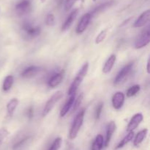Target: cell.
Masks as SVG:
<instances>
[{"mask_svg": "<svg viewBox=\"0 0 150 150\" xmlns=\"http://www.w3.org/2000/svg\"><path fill=\"white\" fill-rule=\"evenodd\" d=\"M88 69H89V63H86L83 64V66H82V68L81 69V70L79 71V72L78 73L77 76H76V78L74 79L73 82H72L71 85L70 87V89L68 91L69 95H72V94H74L76 93V91L79 88V85H81V83L82 82V81L83 80V79L86 76V74L88 72Z\"/></svg>", "mask_w": 150, "mask_h": 150, "instance_id": "cell-1", "label": "cell"}, {"mask_svg": "<svg viewBox=\"0 0 150 150\" xmlns=\"http://www.w3.org/2000/svg\"><path fill=\"white\" fill-rule=\"evenodd\" d=\"M84 114L85 110L83 109L76 116V119H75L74 121H73V124H72L71 128H70V132H69V138L70 140L75 139L77 137L78 133H79V130H80L82 124H83Z\"/></svg>", "mask_w": 150, "mask_h": 150, "instance_id": "cell-2", "label": "cell"}, {"mask_svg": "<svg viewBox=\"0 0 150 150\" xmlns=\"http://www.w3.org/2000/svg\"><path fill=\"white\" fill-rule=\"evenodd\" d=\"M63 93L61 91H57V92H56L55 94L47 101L46 104H45V107H44L43 110H42V116H46L52 110V109L54 108L55 104L61 99Z\"/></svg>", "mask_w": 150, "mask_h": 150, "instance_id": "cell-3", "label": "cell"}, {"mask_svg": "<svg viewBox=\"0 0 150 150\" xmlns=\"http://www.w3.org/2000/svg\"><path fill=\"white\" fill-rule=\"evenodd\" d=\"M133 63H130L126 65L125 66H124L120 70L118 74L117 75V76H116L114 82V85H119L120 84H122L124 82H125L126 79H127V77L130 75V72H131L132 69H133Z\"/></svg>", "mask_w": 150, "mask_h": 150, "instance_id": "cell-4", "label": "cell"}, {"mask_svg": "<svg viewBox=\"0 0 150 150\" xmlns=\"http://www.w3.org/2000/svg\"><path fill=\"white\" fill-rule=\"evenodd\" d=\"M150 42V32L149 29H147L145 32H144L139 38L135 42V48L142 49L146 46Z\"/></svg>", "mask_w": 150, "mask_h": 150, "instance_id": "cell-5", "label": "cell"}, {"mask_svg": "<svg viewBox=\"0 0 150 150\" xmlns=\"http://www.w3.org/2000/svg\"><path fill=\"white\" fill-rule=\"evenodd\" d=\"M92 19V15L91 13H86L81 17V20L79 21V23L76 28V32L78 34H81L86 29L87 26H89V22Z\"/></svg>", "mask_w": 150, "mask_h": 150, "instance_id": "cell-6", "label": "cell"}, {"mask_svg": "<svg viewBox=\"0 0 150 150\" xmlns=\"http://www.w3.org/2000/svg\"><path fill=\"white\" fill-rule=\"evenodd\" d=\"M31 10V2L29 0H22L16 6V11L18 16H23Z\"/></svg>", "mask_w": 150, "mask_h": 150, "instance_id": "cell-7", "label": "cell"}, {"mask_svg": "<svg viewBox=\"0 0 150 150\" xmlns=\"http://www.w3.org/2000/svg\"><path fill=\"white\" fill-rule=\"evenodd\" d=\"M22 27H23V30L26 32V33L32 38L38 36L40 33V26H32L29 23H24Z\"/></svg>", "mask_w": 150, "mask_h": 150, "instance_id": "cell-8", "label": "cell"}, {"mask_svg": "<svg viewBox=\"0 0 150 150\" xmlns=\"http://www.w3.org/2000/svg\"><path fill=\"white\" fill-rule=\"evenodd\" d=\"M150 20V10H147L144 12L142 15L139 17V19L136 21L133 26L136 28L142 27L146 25Z\"/></svg>", "mask_w": 150, "mask_h": 150, "instance_id": "cell-9", "label": "cell"}, {"mask_svg": "<svg viewBox=\"0 0 150 150\" xmlns=\"http://www.w3.org/2000/svg\"><path fill=\"white\" fill-rule=\"evenodd\" d=\"M142 121H143V115L142 113H137V114L134 115L131 119V120H130V121L129 122L128 125H127V132H132L135 129H136Z\"/></svg>", "mask_w": 150, "mask_h": 150, "instance_id": "cell-10", "label": "cell"}, {"mask_svg": "<svg viewBox=\"0 0 150 150\" xmlns=\"http://www.w3.org/2000/svg\"><path fill=\"white\" fill-rule=\"evenodd\" d=\"M125 102V94L122 92H117L112 98L113 107L116 110H119L123 106Z\"/></svg>", "mask_w": 150, "mask_h": 150, "instance_id": "cell-11", "label": "cell"}, {"mask_svg": "<svg viewBox=\"0 0 150 150\" xmlns=\"http://www.w3.org/2000/svg\"><path fill=\"white\" fill-rule=\"evenodd\" d=\"M78 13H79V10H78V9L73 10V11L70 13L68 17L67 18V19H66L65 21H64L63 26H62V31H63V32H64V31H66L71 26V25L73 24L75 19H76V16H78Z\"/></svg>", "mask_w": 150, "mask_h": 150, "instance_id": "cell-12", "label": "cell"}, {"mask_svg": "<svg viewBox=\"0 0 150 150\" xmlns=\"http://www.w3.org/2000/svg\"><path fill=\"white\" fill-rule=\"evenodd\" d=\"M63 77H64V71H61L56 74L48 81V86L51 87V88H55V87H57V85L61 83Z\"/></svg>", "mask_w": 150, "mask_h": 150, "instance_id": "cell-13", "label": "cell"}, {"mask_svg": "<svg viewBox=\"0 0 150 150\" xmlns=\"http://www.w3.org/2000/svg\"><path fill=\"white\" fill-rule=\"evenodd\" d=\"M75 98H76V94L70 95V97L68 99V100H67V102L65 103V104H64V107L62 109L61 112H60V116L61 117H64L68 113L69 110L71 109V107L73 105V103H74Z\"/></svg>", "mask_w": 150, "mask_h": 150, "instance_id": "cell-14", "label": "cell"}, {"mask_svg": "<svg viewBox=\"0 0 150 150\" xmlns=\"http://www.w3.org/2000/svg\"><path fill=\"white\" fill-rule=\"evenodd\" d=\"M116 129V124L114 121H111L108 124V126H107V130H106V138H105V147H107L109 144L110 141H111V138H112V135L114 134V131Z\"/></svg>", "mask_w": 150, "mask_h": 150, "instance_id": "cell-15", "label": "cell"}, {"mask_svg": "<svg viewBox=\"0 0 150 150\" xmlns=\"http://www.w3.org/2000/svg\"><path fill=\"white\" fill-rule=\"evenodd\" d=\"M40 71V68L38 66H32L26 68L21 73V76L24 78H30L35 76Z\"/></svg>", "mask_w": 150, "mask_h": 150, "instance_id": "cell-16", "label": "cell"}, {"mask_svg": "<svg viewBox=\"0 0 150 150\" xmlns=\"http://www.w3.org/2000/svg\"><path fill=\"white\" fill-rule=\"evenodd\" d=\"M116 60H117V57H116L115 54H112V55L110 56L109 58L105 62V66L103 69V71L104 74H108L111 71L112 68L114 67Z\"/></svg>", "mask_w": 150, "mask_h": 150, "instance_id": "cell-17", "label": "cell"}, {"mask_svg": "<svg viewBox=\"0 0 150 150\" xmlns=\"http://www.w3.org/2000/svg\"><path fill=\"white\" fill-rule=\"evenodd\" d=\"M147 132H148V129H143V130H141L140 132L136 135V138H135L134 139V142H133V144H134L135 146H139L143 142V141L146 137Z\"/></svg>", "mask_w": 150, "mask_h": 150, "instance_id": "cell-18", "label": "cell"}, {"mask_svg": "<svg viewBox=\"0 0 150 150\" xmlns=\"http://www.w3.org/2000/svg\"><path fill=\"white\" fill-rule=\"evenodd\" d=\"M18 104V100L16 98L12 99L7 103V114H8L9 116H13V113H14Z\"/></svg>", "mask_w": 150, "mask_h": 150, "instance_id": "cell-19", "label": "cell"}, {"mask_svg": "<svg viewBox=\"0 0 150 150\" xmlns=\"http://www.w3.org/2000/svg\"><path fill=\"white\" fill-rule=\"evenodd\" d=\"M104 145V139L102 135H98L95 138L92 146V150H101Z\"/></svg>", "mask_w": 150, "mask_h": 150, "instance_id": "cell-20", "label": "cell"}, {"mask_svg": "<svg viewBox=\"0 0 150 150\" xmlns=\"http://www.w3.org/2000/svg\"><path fill=\"white\" fill-rule=\"evenodd\" d=\"M13 82H14V78L11 75H9V76H6L5 79H4V82H3L2 85V89L4 91H7L11 88V87L13 86Z\"/></svg>", "mask_w": 150, "mask_h": 150, "instance_id": "cell-21", "label": "cell"}, {"mask_svg": "<svg viewBox=\"0 0 150 150\" xmlns=\"http://www.w3.org/2000/svg\"><path fill=\"white\" fill-rule=\"evenodd\" d=\"M133 136H134V132H133V131H132V132H129V133L127 134V135H126V136L125 137V138H123V139L122 140L120 143H119V144L117 145V146L116 147V149H118L122 148V147L124 146L125 145H126L127 144H128V143L130 142L132 139H133Z\"/></svg>", "mask_w": 150, "mask_h": 150, "instance_id": "cell-22", "label": "cell"}, {"mask_svg": "<svg viewBox=\"0 0 150 150\" xmlns=\"http://www.w3.org/2000/svg\"><path fill=\"white\" fill-rule=\"evenodd\" d=\"M140 89H141V87L139 85H136L130 87V88L127 91V96L132 97L133 96L136 95V94L140 91Z\"/></svg>", "mask_w": 150, "mask_h": 150, "instance_id": "cell-23", "label": "cell"}, {"mask_svg": "<svg viewBox=\"0 0 150 150\" xmlns=\"http://www.w3.org/2000/svg\"><path fill=\"white\" fill-rule=\"evenodd\" d=\"M62 140L61 138H57L54 140L53 144H51V146L49 147L48 150H59L62 146Z\"/></svg>", "mask_w": 150, "mask_h": 150, "instance_id": "cell-24", "label": "cell"}, {"mask_svg": "<svg viewBox=\"0 0 150 150\" xmlns=\"http://www.w3.org/2000/svg\"><path fill=\"white\" fill-rule=\"evenodd\" d=\"M106 35H107V29H104V30L101 31L100 33L97 36L96 39H95V43L98 44H100V43L102 42V41H103L104 40H105Z\"/></svg>", "mask_w": 150, "mask_h": 150, "instance_id": "cell-25", "label": "cell"}, {"mask_svg": "<svg viewBox=\"0 0 150 150\" xmlns=\"http://www.w3.org/2000/svg\"><path fill=\"white\" fill-rule=\"evenodd\" d=\"M9 132L5 128H1V129H0V146L2 144V143L4 142V141L6 139V138H7Z\"/></svg>", "mask_w": 150, "mask_h": 150, "instance_id": "cell-26", "label": "cell"}, {"mask_svg": "<svg viewBox=\"0 0 150 150\" xmlns=\"http://www.w3.org/2000/svg\"><path fill=\"white\" fill-rule=\"evenodd\" d=\"M82 100H83V94H81L80 96H79V97H78L77 99L76 100V101H74V103H73V104H74V106H73V111H76V110L78 109V107H79V105L81 104V103Z\"/></svg>", "mask_w": 150, "mask_h": 150, "instance_id": "cell-27", "label": "cell"}, {"mask_svg": "<svg viewBox=\"0 0 150 150\" xmlns=\"http://www.w3.org/2000/svg\"><path fill=\"white\" fill-rule=\"evenodd\" d=\"M103 107V103L100 102L99 103V104L97 107L96 110H95V118L96 119H99L100 117L101 113H102Z\"/></svg>", "mask_w": 150, "mask_h": 150, "instance_id": "cell-28", "label": "cell"}, {"mask_svg": "<svg viewBox=\"0 0 150 150\" xmlns=\"http://www.w3.org/2000/svg\"><path fill=\"white\" fill-rule=\"evenodd\" d=\"M55 24V19L53 14H48L46 18V24L48 26H53Z\"/></svg>", "mask_w": 150, "mask_h": 150, "instance_id": "cell-29", "label": "cell"}, {"mask_svg": "<svg viewBox=\"0 0 150 150\" xmlns=\"http://www.w3.org/2000/svg\"><path fill=\"white\" fill-rule=\"evenodd\" d=\"M78 0H66L65 4H64V8L66 10H69L73 6V4L77 1Z\"/></svg>", "mask_w": 150, "mask_h": 150, "instance_id": "cell-30", "label": "cell"}, {"mask_svg": "<svg viewBox=\"0 0 150 150\" xmlns=\"http://www.w3.org/2000/svg\"><path fill=\"white\" fill-rule=\"evenodd\" d=\"M33 113H34V111H33V108H32V107H29V110H28L27 111V115H28V117L29 118H32V116H33Z\"/></svg>", "mask_w": 150, "mask_h": 150, "instance_id": "cell-31", "label": "cell"}, {"mask_svg": "<svg viewBox=\"0 0 150 150\" xmlns=\"http://www.w3.org/2000/svg\"><path fill=\"white\" fill-rule=\"evenodd\" d=\"M149 64H150V61H149V60H148V62H147V72H148V73H150Z\"/></svg>", "mask_w": 150, "mask_h": 150, "instance_id": "cell-32", "label": "cell"}]
</instances>
